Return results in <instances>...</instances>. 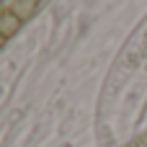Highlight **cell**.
<instances>
[{
  "label": "cell",
  "mask_w": 147,
  "mask_h": 147,
  "mask_svg": "<svg viewBox=\"0 0 147 147\" xmlns=\"http://www.w3.org/2000/svg\"><path fill=\"white\" fill-rule=\"evenodd\" d=\"M147 106V18L132 31L101 85L96 129L103 145L127 142Z\"/></svg>",
  "instance_id": "1"
}]
</instances>
